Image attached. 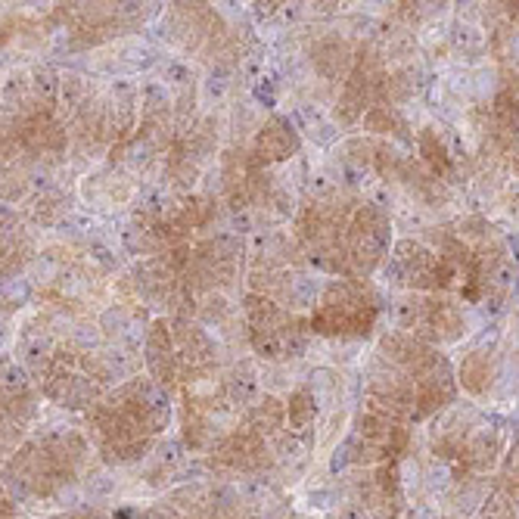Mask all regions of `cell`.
I'll use <instances>...</instances> for the list:
<instances>
[{
	"label": "cell",
	"mask_w": 519,
	"mask_h": 519,
	"mask_svg": "<svg viewBox=\"0 0 519 519\" xmlns=\"http://www.w3.org/2000/svg\"><path fill=\"white\" fill-rule=\"evenodd\" d=\"M380 302L358 280H336L327 286L321 305L311 314V330L321 336H367L377 321Z\"/></svg>",
	"instance_id": "obj_1"
},
{
	"label": "cell",
	"mask_w": 519,
	"mask_h": 519,
	"mask_svg": "<svg viewBox=\"0 0 519 519\" xmlns=\"http://www.w3.org/2000/svg\"><path fill=\"white\" fill-rule=\"evenodd\" d=\"M215 457L221 460V464L227 467H237V470H255L268 464V448H265V439L255 436L252 429H237L234 436H227Z\"/></svg>",
	"instance_id": "obj_2"
},
{
	"label": "cell",
	"mask_w": 519,
	"mask_h": 519,
	"mask_svg": "<svg viewBox=\"0 0 519 519\" xmlns=\"http://www.w3.org/2000/svg\"><path fill=\"white\" fill-rule=\"evenodd\" d=\"M296 150H299V137H296V131L290 128V122H286V119L274 115V119L262 128V134H258L252 159H255L258 165L283 162V159H290Z\"/></svg>",
	"instance_id": "obj_3"
},
{
	"label": "cell",
	"mask_w": 519,
	"mask_h": 519,
	"mask_svg": "<svg viewBox=\"0 0 519 519\" xmlns=\"http://www.w3.org/2000/svg\"><path fill=\"white\" fill-rule=\"evenodd\" d=\"M147 358H150V370H153L156 383L168 386L175 380V349H171V336L162 321L153 324V333L147 342Z\"/></svg>",
	"instance_id": "obj_4"
},
{
	"label": "cell",
	"mask_w": 519,
	"mask_h": 519,
	"mask_svg": "<svg viewBox=\"0 0 519 519\" xmlns=\"http://www.w3.org/2000/svg\"><path fill=\"white\" fill-rule=\"evenodd\" d=\"M420 156L426 159V165L436 171V175H448L451 171V156L432 131H420Z\"/></svg>",
	"instance_id": "obj_5"
},
{
	"label": "cell",
	"mask_w": 519,
	"mask_h": 519,
	"mask_svg": "<svg viewBox=\"0 0 519 519\" xmlns=\"http://www.w3.org/2000/svg\"><path fill=\"white\" fill-rule=\"evenodd\" d=\"M249 423H252V432L255 436H268V432H274L280 423H283V408L277 405L274 398H265L262 405H258L252 414H249Z\"/></svg>",
	"instance_id": "obj_6"
},
{
	"label": "cell",
	"mask_w": 519,
	"mask_h": 519,
	"mask_svg": "<svg viewBox=\"0 0 519 519\" xmlns=\"http://www.w3.org/2000/svg\"><path fill=\"white\" fill-rule=\"evenodd\" d=\"M286 417H290V423H293L296 429H305V426L311 423V417H314V398H311L308 389H296V392L290 395V405H286Z\"/></svg>",
	"instance_id": "obj_7"
}]
</instances>
